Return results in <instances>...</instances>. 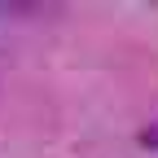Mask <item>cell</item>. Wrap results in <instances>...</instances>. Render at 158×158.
<instances>
[{
	"instance_id": "6da1fadb",
	"label": "cell",
	"mask_w": 158,
	"mask_h": 158,
	"mask_svg": "<svg viewBox=\"0 0 158 158\" xmlns=\"http://www.w3.org/2000/svg\"><path fill=\"white\" fill-rule=\"evenodd\" d=\"M141 145H145V149H158V118H154V123L141 132Z\"/></svg>"
}]
</instances>
